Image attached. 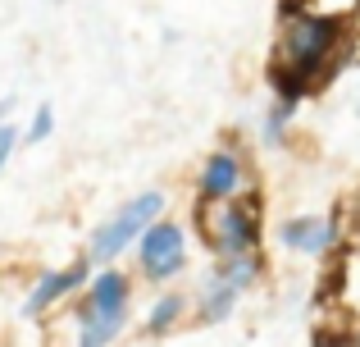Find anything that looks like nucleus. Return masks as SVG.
Here are the masks:
<instances>
[{
  "mask_svg": "<svg viewBox=\"0 0 360 347\" xmlns=\"http://www.w3.org/2000/svg\"><path fill=\"white\" fill-rule=\"evenodd\" d=\"M347 42V27L338 14L306 9L301 0H283V23L269 60V82L283 101H301L333 64V51Z\"/></svg>",
  "mask_w": 360,
  "mask_h": 347,
  "instance_id": "f257e3e1",
  "label": "nucleus"
},
{
  "mask_svg": "<svg viewBox=\"0 0 360 347\" xmlns=\"http://www.w3.org/2000/svg\"><path fill=\"white\" fill-rule=\"evenodd\" d=\"M260 196H224V201H196V229L214 256H246L260 247Z\"/></svg>",
  "mask_w": 360,
  "mask_h": 347,
  "instance_id": "f03ea898",
  "label": "nucleus"
},
{
  "mask_svg": "<svg viewBox=\"0 0 360 347\" xmlns=\"http://www.w3.org/2000/svg\"><path fill=\"white\" fill-rule=\"evenodd\" d=\"M160 215H165V192H141V196H132V201H123L119 210L91 233V247H87L91 265H115L132 242H141V233H146Z\"/></svg>",
  "mask_w": 360,
  "mask_h": 347,
  "instance_id": "7ed1b4c3",
  "label": "nucleus"
},
{
  "mask_svg": "<svg viewBox=\"0 0 360 347\" xmlns=\"http://www.w3.org/2000/svg\"><path fill=\"white\" fill-rule=\"evenodd\" d=\"M137 251H141V270H146V279H174L178 270L187 265L183 224H174V220H165V215H160V220L141 233Z\"/></svg>",
  "mask_w": 360,
  "mask_h": 347,
  "instance_id": "20e7f679",
  "label": "nucleus"
},
{
  "mask_svg": "<svg viewBox=\"0 0 360 347\" xmlns=\"http://www.w3.org/2000/svg\"><path fill=\"white\" fill-rule=\"evenodd\" d=\"M242 187H246V165H242V156L233 151V146L210 151V160L201 165V178H196V192H201L205 201H224V196H238Z\"/></svg>",
  "mask_w": 360,
  "mask_h": 347,
  "instance_id": "39448f33",
  "label": "nucleus"
},
{
  "mask_svg": "<svg viewBox=\"0 0 360 347\" xmlns=\"http://www.w3.org/2000/svg\"><path fill=\"white\" fill-rule=\"evenodd\" d=\"M87 260H78V265H69V270H41V279H37V284L27 288V297H23V315L27 320H37L41 311H51L60 297L78 293V288L87 284Z\"/></svg>",
  "mask_w": 360,
  "mask_h": 347,
  "instance_id": "423d86ee",
  "label": "nucleus"
},
{
  "mask_svg": "<svg viewBox=\"0 0 360 347\" xmlns=\"http://www.w3.org/2000/svg\"><path fill=\"white\" fill-rule=\"evenodd\" d=\"M128 293H132L128 275L115 270V265H105L87 284V297L78 302V311H128Z\"/></svg>",
  "mask_w": 360,
  "mask_h": 347,
  "instance_id": "0eeeda50",
  "label": "nucleus"
},
{
  "mask_svg": "<svg viewBox=\"0 0 360 347\" xmlns=\"http://www.w3.org/2000/svg\"><path fill=\"white\" fill-rule=\"evenodd\" d=\"M333 238H338L333 220H315V215H306V220H288V224H283V247L306 251V256H324V251L333 247Z\"/></svg>",
  "mask_w": 360,
  "mask_h": 347,
  "instance_id": "6e6552de",
  "label": "nucleus"
},
{
  "mask_svg": "<svg viewBox=\"0 0 360 347\" xmlns=\"http://www.w3.org/2000/svg\"><path fill=\"white\" fill-rule=\"evenodd\" d=\"M238 297H242V288L233 284L224 270H210V275H205V284H201V293H196V302H201V320L205 324L229 320L233 306H238Z\"/></svg>",
  "mask_w": 360,
  "mask_h": 347,
  "instance_id": "1a4fd4ad",
  "label": "nucleus"
},
{
  "mask_svg": "<svg viewBox=\"0 0 360 347\" xmlns=\"http://www.w3.org/2000/svg\"><path fill=\"white\" fill-rule=\"evenodd\" d=\"M128 311H78V347H110Z\"/></svg>",
  "mask_w": 360,
  "mask_h": 347,
  "instance_id": "9d476101",
  "label": "nucleus"
},
{
  "mask_svg": "<svg viewBox=\"0 0 360 347\" xmlns=\"http://www.w3.org/2000/svg\"><path fill=\"white\" fill-rule=\"evenodd\" d=\"M187 315V297L183 293H165V297H155V302H150V311H146V334H169L174 329L178 320H183Z\"/></svg>",
  "mask_w": 360,
  "mask_h": 347,
  "instance_id": "9b49d317",
  "label": "nucleus"
},
{
  "mask_svg": "<svg viewBox=\"0 0 360 347\" xmlns=\"http://www.w3.org/2000/svg\"><path fill=\"white\" fill-rule=\"evenodd\" d=\"M292 115H297V101H283V96H278V106L269 110V119H264V133H260V137L274 146V142L283 137V128H288V119H292Z\"/></svg>",
  "mask_w": 360,
  "mask_h": 347,
  "instance_id": "f8f14e48",
  "label": "nucleus"
},
{
  "mask_svg": "<svg viewBox=\"0 0 360 347\" xmlns=\"http://www.w3.org/2000/svg\"><path fill=\"white\" fill-rule=\"evenodd\" d=\"M51 133H55V110H51V106H41V110L32 115V124H27L23 142H27V146H37V142H46Z\"/></svg>",
  "mask_w": 360,
  "mask_h": 347,
  "instance_id": "ddd939ff",
  "label": "nucleus"
},
{
  "mask_svg": "<svg viewBox=\"0 0 360 347\" xmlns=\"http://www.w3.org/2000/svg\"><path fill=\"white\" fill-rule=\"evenodd\" d=\"M14 146H18V133H14V124L5 119V124H0V170H5V160L14 156Z\"/></svg>",
  "mask_w": 360,
  "mask_h": 347,
  "instance_id": "4468645a",
  "label": "nucleus"
},
{
  "mask_svg": "<svg viewBox=\"0 0 360 347\" xmlns=\"http://www.w3.org/2000/svg\"><path fill=\"white\" fill-rule=\"evenodd\" d=\"M315 347H360V339L352 343L347 334H333V339H328V329H319V334H315Z\"/></svg>",
  "mask_w": 360,
  "mask_h": 347,
  "instance_id": "2eb2a0df",
  "label": "nucleus"
},
{
  "mask_svg": "<svg viewBox=\"0 0 360 347\" xmlns=\"http://www.w3.org/2000/svg\"><path fill=\"white\" fill-rule=\"evenodd\" d=\"M9 110H14V96H5V101H0V124L9 119Z\"/></svg>",
  "mask_w": 360,
  "mask_h": 347,
  "instance_id": "dca6fc26",
  "label": "nucleus"
},
{
  "mask_svg": "<svg viewBox=\"0 0 360 347\" xmlns=\"http://www.w3.org/2000/svg\"><path fill=\"white\" fill-rule=\"evenodd\" d=\"M51 5H64V0H51Z\"/></svg>",
  "mask_w": 360,
  "mask_h": 347,
  "instance_id": "f3484780",
  "label": "nucleus"
},
{
  "mask_svg": "<svg viewBox=\"0 0 360 347\" xmlns=\"http://www.w3.org/2000/svg\"><path fill=\"white\" fill-rule=\"evenodd\" d=\"M356 5H360V0H356Z\"/></svg>",
  "mask_w": 360,
  "mask_h": 347,
  "instance_id": "a211bd4d",
  "label": "nucleus"
}]
</instances>
